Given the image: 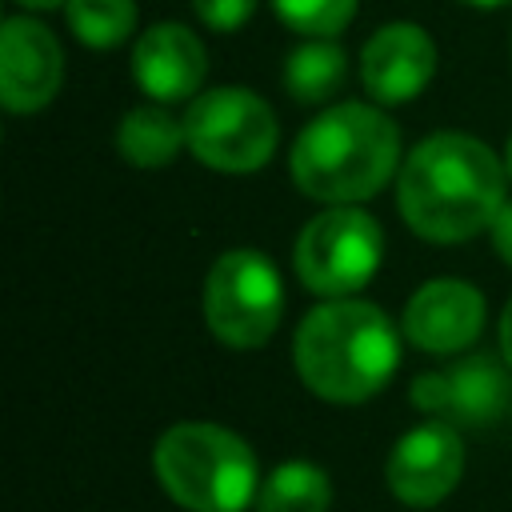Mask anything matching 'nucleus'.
<instances>
[{
	"instance_id": "nucleus-20",
	"label": "nucleus",
	"mask_w": 512,
	"mask_h": 512,
	"mask_svg": "<svg viewBox=\"0 0 512 512\" xmlns=\"http://www.w3.org/2000/svg\"><path fill=\"white\" fill-rule=\"evenodd\" d=\"M492 244H496L500 260L512 268V204H504L500 216L492 220Z\"/></svg>"
},
{
	"instance_id": "nucleus-7",
	"label": "nucleus",
	"mask_w": 512,
	"mask_h": 512,
	"mask_svg": "<svg viewBox=\"0 0 512 512\" xmlns=\"http://www.w3.org/2000/svg\"><path fill=\"white\" fill-rule=\"evenodd\" d=\"M384 260L380 224L356 204H332L312 216L296 240V276L316 296H352L364 288Z\"/></svg>"
},
{
	"instance_id": "nucleus-4",
	"label": "nucleus",
	"mask_w": 512,
	"mask_h": 512,
	"mask_svg": "<svg viewBox=\"0 0 512 512\" xmlns=\"http://www.w3.org/2000/svg\"><path fill=\"white\" fill-rule=\"evenodd\" d=\"M152 468L160 488L188 512H244L260 492L252 448L204 420L172 424L152 448Z\"/></svg>"
},
{
	"instance_id": "nucleus-17",
	"label": "nucleus",
	"mask_w": 512,
	"mask_h": 512,
	"mask_svg": "<svg viewBox=\"0 0 512 512\" xmlns=\"http://www.w3.org/2000/svg\"><path fill=\"white\" fill-rule=\"evenodd\" d=\"M64 12H68L76 40L88 48H116L136 28L132 0H68Z\"/></svg>"
},
{
	"instance_id": "nucleus-18",
	"label": "nucleus",
	"mask_w": 512,
	"mask_h": 512,
	"mask_svg": "<svg viewBox=\"0 0 512 512\" xmlns=\"http://www.w3.org/2000/svg\"><path fill=\"white\" fill-rule=\"evenodd\" d=\"M276 16L304 36H336L356 16V0H272Z\"/></svg>"
},
{
	"instance_id": "nucleus-12",
	"label": "nucleus",
	"mask_w": 512,
	"mask_h": 512,
	"mask_svg": "<svg viewBox=\"0 0 512 512\" xmlns=\"http://www.w3.org/2000/svg\"><path fill=\"white\" fill-rule=\"evenodd\" d=\"M436 72V44L420 24H384L360 52V80L372 100L404 104L428 88Z\"/></svg>"
},
{
	"instance_id": "nucleus-23",
	"label": "nucleus",
	"mask_w": 512,
	"mask_h": 512,
	"mask_svg": "<svg viewBox=\"0 0 512 512\" xmlns=\"http://www.w3.org/2000/svg\"><path fill=\"white\" fill-rule=\"evenodd\" d=\"M460 4H468V8H504L508 0H460Z\"/></svg>"
},
{
	"instance_id": "nucleus-15",
	"label": "nucleus",
	"mask_w": 512,
	"mask_h": 512,
	"mask_svg": "<svg viewBox=\"0 0 512 512\" xmlns=\"http://www.w3.org/2000/svg\"><path fill=\"white\" fill-rule=\"evenodd\" d=\"M348 76V56L340 52V44H332L328 36H312L308 44H300L288 60H284V88L288 96H296L300 104H320L328 100Z\"/></svg>"
},
{
	"instance_id": "nucleus-6",
	"label": "nucleus",
	"mask_w": 512,
	"mask_h": 512,
	"mask_svg": "<svg viewBox=\"0 0 512 512\" xmlns=\"http://www.w3.org/2000/svg\"><path fill=\"white\" fill-rule=\"evenodd\" d=\"M192 156L216 172H256L276 152V116L248 88L200 92L184 116Z\"/></svg>"
},
{
	"instance_id": "nucleus-2",
	"label": "nucleus",
	"mask_w": 512,
	"mask_h": 512,
	"mask_svg": "<svg viewBox=\"0 0 512 512\" xmlns=\"http://www.w3.org/2000/svg\"><path fill=\"white\" fill-rule=\"evenodd\" d=\"M292 352L308 392L332 404H360L392 380L400 336L376 304L336 296L300 320Z\"/></svg>"
},
{
	"instance_id": "nucleus-8",
	"label": "nucleus",
	"mask_w": 512,
	"mask_h": 512,
	"mask_svg": "<svg viewBox=\"0 0 512 512\" xmlns=\"http://www.w3.org/2000/svg\"><path fill=\"white\" fill-rule=\"evenodd\" d=\"M412 404L444 424H492L512 408V376L496 356L476 352L416 376Z\"/></svg>"
},
{
	"instance_id": "nucleus-10",
	"label": "nucleus",
	"mask_w": 512,
	"mask_h": 512,
	"mask_svg": "<svg viewBox=\"0 0 512 512\" xmlns=\"http://www.w3.org/2000/svg\"><path fill=\"white\" fill-rule=\"evenodd\" d=\"M64 80L56 36L32 16H8L0 28V100L8 112L44 108Z\"/></svg>"
},
{
	"instance_id": "nucleus-19",
	"label": "nucleus",
	"mask_w": 512,
	"mask_h": 512,
	"mask_svg": "<svg viewBox=\"0 0 512 512\" xmlns=\"http://www.w3.org/2000/svg\"><path fill=\"white\" fill-rule=\"evenodd\" d=\"M192 8L200 12V20L216 32H236L240 24H248V16L256 12V0H192Z\"/></svg>"
},
{
	"instance_id": "nucleus-14",
	"label": "nucleus",
	"mask_w": 512,
	"mask_h": 512,
	"mask_svg": "<svg viewBox=\"0 0 512 512\" xmlns=\"http://www.w3.org/2000/svg\"><path fill=\"white\" fill-rule=\"evenodd\" d=\"M188 144L184 136V124L164 112L160 104H140L132 108L124 120H120V132H116V148L128 164L136 168H164L176 160V152Z\"/></svg>"
},
{
	"instance_id": "nucleus-21",
	"label": "nucleus",
	"mask_w": 512,
	"mask_h": 512,
	"mask_svg": "<svg viewBox=\"0 0 512 512\" xmlns=\"http://www.w3.org/2000/svg\"><path fill=\"white\" fill-rule=\"evenodd\" d=\"M500 352H504V364L512 368V300L504 304V316H500Z\"/></svg>"
},
{
	"instance_id": "nucleus-24",
	"label": "nucleus",
	"mask_w": 512,
	"mask_h": 512,
	"mask_svg": "<svg viewBox=\"0 0 512 512\" xmlns=\"http://www.w3.org/2000/svg\"><path fill=\"white\" fill-rule=\"evenodd\" d=\"M504 168H508V176H512V136H508V148H504Z\"/></svg>"
},
{
	"instance_id": "nucleus-1",
	"label": "nucleus",
	"mask_w": 512,
	"mask_h": 512,
	"mask_svg": "<svg viewBox=\"0 0 512 512\" xmlns=\"http://www.w3.org/2000/svg\"><path fill=\"white\" fill-rule=\"evenodd\" d=\"M508 168L488 144L464 132H436L420 140L396 184V204L404 224L436 244H456L492 228L500 216Z\"/></svg>"
},
{
	"instance_id": "nucleus-3",
	"label": "nucleus",
	"mask_w": 512,
	"mask_h": 512,
	"mask_svg": "<svg viewBox=\"0 0 512 512\" xmlns=\"http://www.w3.org/2000/svg\"><path fill=\"white\" fill-rule=\"evenodd\" d=\"M400 160L396 124L372 104H332L292 144V180L324 204H360L376 196Z\"/></svg>"
},
{
	"instance_id": "nucleus-22",
	"label": "nucleus",
	"mask_w": 512,
	"mask_h": 512,
	"mask_svg": "<svg viewBox=\"0 0 512 512\" xmlns=\"http://www.w3.org/2000/svg\"><path fill=\"white\" fill-rule=\"evenodd\" d=\"M16 4H24V8H64L68 0H16Z\"/></svg>"
},
{
	"instance_id": "nucleus-11",
	"label": "nucleus",
	"mask_w": 512,
	"mask_h": 512,
	"mask_svg": "<svg viewBox=\"0 0 512 512\" xmlns=\"http://www.w3.org/2000/svg\"><path fill=\"white\" fill-rule=\"evenodd\" d=\"M480 328H484V296L456 276L420 284L404 304V336L432 356L472 348Z\"/></svg>"
},
{
	"instance_id": "nucleus-16",
	"label": "nucleus",
	"mask_w": 512,
	"mask_h": 512,
	"mask_svg": "<svg viewBox=\"0 0 512 512\" xmlns=\"http://www.w3.org/2000/svg\"><path fill=\"white\" fill-rule=\"evenodd\" d=\"M332 480L308 460H288L256 492V512H328Z\"/></svg>"
},
{
	"instance_id": "nucleus-9",
	"label": "nucleus",
	"mask_w": 512,
	"mask_h": 512,
	"mask_svg": "<svg viewBox=\"0 0 512 512\" xmlns=\"http://www.w3.org/2000/svg\"><path fill=\"white\" fill-rule=\"evenodd\" d=\"M464 472V444L452 424L428 420L412 432H404L384 464V480L392 496L408 508H432L440 504Z\"/></svg>"
},
{
	"instance_id": "nucleus-5",
	"label": "nucleus",
	"mask_w": 512,
	"mask_h": 512,
	"mask_svg": "<svg viewBox=\"0 0 512 512\" xmlns=\"http://www.w3.org/2000/svg\"><path fill=\"white\" fill-rule=\"evenodd\" d=\"M284 288L276 264L256 248L224 252L204 280V320L228 348H260L276 332Z\"/></svg>"
},
{
	"instance_id": "nucleus-13",
	"label": "nucleus",
	"mask_w": 512,
	"mask_h": 512,
	"mask_svg": "<svg viewBox=\"0 0 512 512\" xmlns=\"http://www.w3.org/2000/svg\"><path fill=\"white\" fill-rule=\"evenodd\" d=\"M208 72L204 44L184 24H152L132 48V76L156 104H180L200 92Z\"/></svg>"
}]
</instances>
